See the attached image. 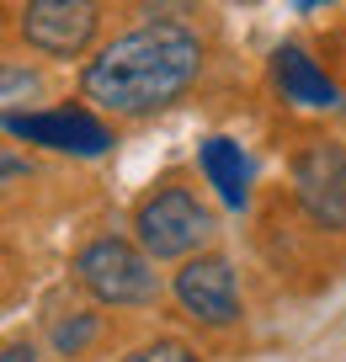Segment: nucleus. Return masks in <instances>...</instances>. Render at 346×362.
Returning a JSON list of instances; mask_svg holds the SVG:
<instances>
[{"label":"nucleus","instance_id":"nucleus-5","mask_svg":"<svg viewBox=\"0 0 346 362\" xmlns=\"http://www.w3.org/2000/svg\"><path fill=\"white\" fill-rule=\"evenodd\" d=\"M11 33L27 43V54L86 59L101 37V0H27L11 11Z\"/></svg>","mask_w":346,"mask_h":362},{"label":"nucleus","instance_id":"nucleus-6","mask_svg":"<svg viewBox=\"0 0 346 362\" xmlns=\"http://www.w3.org/2000/svg\"><path fill=\"white\" fill-rule=\"evenodd\" d=\"M6 134L11 139H27L38 149H54V155H75V160H96L107 155L117 139H112L107 117L96 107H80V102H59V107H43V112H6Z\"/></svg>","mask_w":346,"mask_h":362},{"label":"nucleus","instance_id":"nucleus-15","mask_svg":"<svg viewBox=\"0 0 346 362\" xmlns=\"http://www.w3.org/2000/svg\"><path fill=\"white\" fill-rule=\"evenodd\" d=\"M341 69H346V59H341Z\"/></svg>","mask_w":346,"mask_h":362},{"label":"nucleus","instance_id":"nucleus-7","mask_svg":"<svg viewBox=\"0 0 346 362\" xmlns=\"http://www.w3.org/2000/svg\"><path fill=\"white\" fill-rule=\"evenodd\" d=\"M171 293H176L181 315L197 320L208 330H229L240 325V283H235V267L219 256V250H202V256H187L181 272L171 277Z\"/></svg>","mask_w":346,"mask_h":362},{"label":"nucleus","instance_id":"nucleus-1","mask_svg":"<svg viewBox=\"0 0 346 362\" xmlns=\"http://www.w3.org/2000/svg\"><path fill=\"white\" fill-rule=\"evenodd\" d=\"M208 43L176 16H149L128 33L107 37L80 64V96L112 123H144L176 107L202 80Z\"/></svg>","mask_w":346,"mask_h":362},{"label":"nucleus","instance_id":"nucleus-11","mask_svg":"<svg viewBox=\"0 0 346 362\" xmlns=\"http://www.w3.org/2000/svg\"><path fill=\"white\" fill-rule=\"evenodd\" d=\"M117 362H202V357H197V346H187L176 336H155V341H139L134 351H123Z\"/></svg>","mask_w":346,"mask_h":362},{"label":"nucleus","instance_id":"nucleus-13","mask_svg":"<svg viewBox=\"0 0 346 362\" xmlns=\"http://www.w3.org/2000/svg\"><path fill=\"white\" fill-rule=\"evenodd\" d=\"M6 362H38L33 341H11V346H6Z\"/></svg>","mask_w":346,"mask_h":362},{"label":"nucleus","instance_id":"nucleus-9","mask_svg":"<svg viewBox=\"0 0 346 362\" xmlns=\"http://www.w3.org/2000/svg\"><path fill=\"white\" fill-rule=\"evenodd\" d=\"M197 170H202V181L213 187V197H219L224 208L250 203V160L229 134H208L197 144Z\"/></svg>","mask_w":346,"mask_h":362},{"label":"nucleus","instance_id":"nucleus-12","mask_svg":"<svg viewBox=\"0 0 346 362\" xmlns=\"http://www.w3.org/2000/svg\"><path fill=\"white\" fill-rule=\"evenodd\" d=\"M134 6H139V11H149V16H176V22H181L197 0H134Z\"/></svg>","mask_w":346,"mask_h":362},{"label":"nucleus","instance_id":"nucleus-10","mask_svg":"<svg viewBox=\"0 0 346 362\" xmlns=\"http://www.w3.org/2000/svg\"><path fill=\"white\" fill-rule=\"evenodd\" d=\"M96 330H101V320L91 315V309H75L69 320H54V330H48V341H54V351L59 357H80V351L96 341Z\"/></svg>","mask_w":346,"mask_h":362},{"label":"nucleus","instance_id":"nucleus-14","mask_svg":"<svg viewBox=\"0 0 346 362\" xmlns=\"http://www.w3.org/2000/svg\"><path fill=\"white\" fill-rule=\"evenodd\" d=\"M293 6H299V11H314V6H330V0H293Z\"/></svg>","mask_w":346,"mask_h":362},{"label":"nucleus","instance_id":"nucleus-4","mask_svg":"<svg viewBox=\"0 0 346 362\" xmlns=\"http://www.w3.org/2000/svg\"><path fill=\"white\" fill-rule=\"evenodd\" d=\"M288 197L314 229L346 235V144L309 134L288 155Z\"/></svg>","mask_w":346,"mask_h":362},{"label":"nucleus","instance_id":"nucleus-3","mask_svg":"<svg viewBox=\"0 0 346 362\" xmlns=\"http://www.w3.org/2000/svg\"><path fill=\"white\" fill-rule=\"evenodd\" d=\"M219 235L213 208L192 192L181 176H160L144 197L134 203V240L155 261H187Z\"/></svg>","mask_w":346,"mask_h":362},{"label":"nucleus","instance_id":"nucleus-8","mask_svg":"<svg viewBox=\"0 0 346 362\" xmlns=\"http://www.w3.org/2000/svg\"><path fill=\"white\" fill-rule=\"evenodd\" d=\"M267 80H272V96H277L282 107H299V112H335V107L346 102L341 80H335L304 43H277L272 48Z\"/></svg>","mask_w":346,"mask_h":362},{"label":"nucleus","instance_id":"nucleus-2","mask_svg":"<svg viewBox=\"0 0 346 362\" xmlns=\"http://www.w3.org/2000/svg\"><path fill=\"white\" fill-rule=\"evenodd\" d=\"M75 283L96 298L101 309H155L166 283L155 272V256H149L139 240H123V235H96L75 250L69 261Z\"/></svg>","mask_w":346,"mask_h":362}]
</instances>
